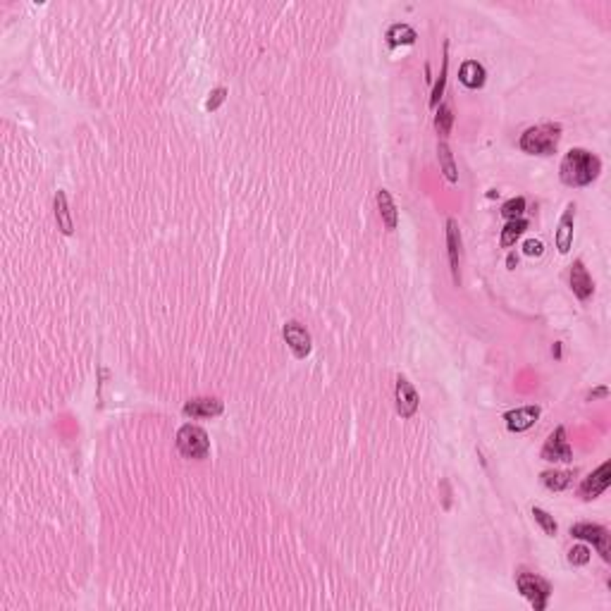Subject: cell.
I'll return each mask as SVG.
<instances>
[{"mask_svg": "<svg viewBox=\"0 0 611 611\" xmlns=\"http://www.w3.org/2000/svg\"><path fill=\"white\" fill-rule=\"evenodd\" d=\"M602 172V160L585 148H571L564 155L559 174L566 186H588Z\"/></svg>", "mask_w": 611, "mask_h": 611, "instance_id": "obj_1", "label": "cell"}, {"mask_svg": "<svg viewBox=\"0 0 611 611\" xmlns=\"http://www.w3.org/2000/svg\"><path fill=\"white\" fill-rule=\"evenodd\" d=\"M559 138H562V124L542 122L523 131L518 138V146L530 155H554L559 146Z\"/></svg>", "mask_w": 611, "mask_h": 611, "instance_id": "obj_2", "label": "cell"}, {"mask_svg": "<svg viewBox=\"0 0 611 611\" xmlns=\"http://www.w3.org/2000/svg\"><path fill=\"white\" fill-rule=\"evenodd\" d=\"M516 585H518V592L530 602V607L535 611H545L547 609V602L552 597V585L550 581H545L542 576L538 573H530L526 569H521L516 573Z\"/></svg>", "mask_w": 611, "mask_h": 611, "instance_id": "obj_3", "label": "cell"}, {"mask_svg": "<svg viewBox=\"0 0 611 611\" xmlns=\"http://www.w3.org/2000/svg\"><path fill=\"white\" fill-rule=\"evenodd\" d=\"M177 449L182 456L201 461V458H208V453H210V439H208L203 427L186 423L177 430Z\"/></svg>", "mask_w": 611, "mask_h": 611, "instance_id": "obj_4", "label": "cell"}, {"mask_svg": "<svg viewBox=\"0 0 611 611\" xmlns=\"http://www.w3.org/2000/svg\"><path fill=\"white\" fill-rule=\"evenodd\" d=\"M571 535L576 540L592 542V547L602 554L604 562L611 559V535L604 526H597V523H576V526H571Z\"/></svg>", "mask_w": 611, "mask_h": 611, "instance_id": "obj_5", "label": "cell"}, {"mask_svg": "<svg viewBox=\"0 0 611 611\" xmlns=\"http://www.w3.org/2000/svg\"><path fill=\"white\" fill-rule=\"evenodd\" d=\"M542 458L550 463H571L573 461V449L566 439V427L559 425L554 427V432L547 437V442L542 446Z\"/></svg>", "mask_w": 611, "mask_h": 611, "instance_id": "obj_6", "label": "cell"}, {"mask_svg": "<svg viewBox=\"0 0 611 611\" xmlns=\"http://www.w3.org/2000/svg\"><path fill=\"white\" fill-rule=\"evenodd\" d=\"M446 254H449V266H451V277L453 285H461V230L453 218L446 220Z\"/></svg>", "mask_w": 611, "mask_h": 611, "instance_id": "obj_7", "label": "cell"}, {"mask_svg": "<svg viewBox=\"0 0 611 611\" xmlns=\"http://www.w3.org/2000/svg\"><path fill=\"white\" fill-rule=\"evenodd\" d=\"M611 485V463L604 461L595 473H590L585 480L581 482V497L585 502L597 499L600 494L607 492V487Z\"/></svg>", "mask_w": 611, "mask_h": 611, "instance_id": "obj_8", "label": "cell"}, {"mask_svg": "<svg viewBox=\"0 0 611 611\" xmlns=\"http://www.w3.org/2000/svg\"><path fill=\"white\" fill-rule=\"evenodd\" d=\"M282 337H285V342L289 344V349L294 351L296 358H306L311 354V349H313L311 335H308V330L301 323H296V320L287 323L282 327Z\"/></svg>", "mask_w": 611, "mask_h": 611, "instance_id": "obj_9", "label": "cell"}, {"mask_svg": "<svg viewBox=\"0 0 611 611\" xmlns=\"http://www.w3.org/2000/svg\"><path fill=\"white\" fill-rule=\"evenodd\" d=\"M396 413L401 415V418H413L415 411H418V392H415V387L411 385V382L406 380L404 375L396 377Z\"/></svg>", "mask_w": 611, "mask_h": 611, "instance_id": "obj_10", "label": "cell"}, {"mask_svg": "<svg viewBox=\"0 0 611 611\" xmlns=\"http://www.w3.org/2000/svg\"><path fill=\"white\" fill-rule=\"evenodd\" d=\"M184 415L189 418H215L225 411V404L218 399V396H198V399H191L184 404Z\"/></svg>", "mask_w": 611, "mask_h": 611, "instance_id": "obj_11", "label": "cell"}, {"mask_svg": "<svg viewBox=\"0 0 611 611\" xmlns=\"http://www.w3.org/2000/svg\"><path fill=\"white\" fill-rule=\"evenodd\" d=\"M573 225H576V203H569L562 220H559L557 235H554L559 254H569L571 247H573Z\"/></svg>", "mask_w": 611, "mask_h": 611, "instance_id": "obj_12", "label": "cell"}, {"mask_svg": "<svg viewBox=\"0 0 611 611\" xmlns=\"http://www.w3.org/2000/svg\"><path fill=\"white\" fill-rule=\"evenodd\" d=\"M538 418H540V406H521V408H514V411H509L506 415H504L506 427L511 432L530 430V427L538 423Z\"/></svg>", "mask_w": 611, "mask_h": 611, "instance_id": "obj_13", "label": "cell"}, {"mask_svg": "<svg viewBox=\"0 0 611 611\" xmlns=\"http://www.w3.org/2000/svg\"><path fill=\"white\" fill-rule=\"evenodd\" d=\"M571 289L573 294L578 296L581 301H588L592 294H595V282H592V277L588 273V268H585L583 261H576L571 266Z\"/></svg>", "mask_w": 611, "mask_h": 611, "instance_id": "obj_14", "label": "cell"}, {"mask_svg": "<svg viewBox=\"0 0 611 611\" xmlns=\"http://www.w3.org/2000/svg\"><path fill=\"white\" fill-rule=\"evenodd\" d=\"M485 79H487V72L477 60H465L461 69H458V81L465 89H480V86H485Z\"/></svg>", "mask_w": 611, "mask_h": 611, "instance_id": "obj_15", "label": "cell"}, {"mask_svg": "<svg viewBox=\"0 0 611 611\" xmlns=\"http://www.w3.org/2000/svg\"><path fill=\"white\" fill-rule=\"evenodd\" d=\"M415 39H418V34H415V29L411 27V24H406V22L392 24V27L387 29V43H389V48L413 46Z\"/></svg>", "mask_w": 611, "mask_h": 611, "instance_id": "obj_16", "label": "cell"}, {"mask_svg": "<svg viewBox=\"0 0 611 611\" xmlns=\"http://www.w3.org/2000/svg\"><path fill=\"white\" fill-rule=\"evenodd\" d=\"M377 208H380L382 223H385L387 230H396V225H399V210H396L394 198L387 189H380V191H377Z\"/></svg>", "mask_w": 611, "mask_h": 611, "instance_id": "obj_17", "label": "cell"}, {"mask_svg": "<svg viewBox=\"0 0 611 611\" xmlns=\"http://www.w3.org/2000/svg\"><path fill=\"white\" fill-rule=\"evenodd\" d=\"M53 210H55V220H58V230L62 232V235L69 237L74 232V223H72V215H69V206H67L65 191H55Z\"/></svg>", "mask_w": 611, "mask_h": 611, "instance_id": "obj_18", "label": "cell"}, {"mask_svg": "<svg viewBox=\"0 0 611 611\" xmlns=\"http://www.w3.org/2000/svg\"><path fill=\"white\" fill-rule=\"evenodd\" d=\"M573 477H576V470H545L542 475H540V480H542V485L547 490H552V492H564L566 487H571Z\"/></svg>", "mask_w": 611, "mask_h": 611, "instance_id": "obj_19", "label": "cell"}, {"mask_svg": "<svg viewBox=\"0 0 611 611\" xmlns=\"http://www.w3.org/2000/svg\"><path fill=\"white\" fill-rule=\"evenodd\" d=\"M437 158H439V167H442L446 182L456 184V182H458V170H456V162H453L451 148L446 146V141H439V143H437Z\"/></svg>", "mask_w": 611, "mask_h": 611, "instance_id": "obj_20", "label": "cell"}, {"mask_svg": "<svg viewBox=\"0 0 611 611\" xmlns=\"http://www.w3.org/2000/svg\"><path fill=\"white\" fill-rule=\"evenodd\" d=\"M526 230H528V220H526V218L509 220V223L504 225V230H502V239H499V244H502L504 249L514 247V244L523 237V232H526Z\"/></svg>", "mask_w": 611, "mask_h": 611, "instance_id": "obj_21", "label": "cell"}, {"mask_svg": "<svg viewBox=\"0 0 611 611\" xmlns=\"http://www.w3.org/2000/svg\"><path fill=\"white\" fill-rule=\"evenodd\" d=\"M451 124H453V110L449 103H442L437 108V115H434V129H437V134L442 136V141L446 136H449L451 131Z\"/></svg>", "mask_w": 611, "mask_h": 611, "instance_id": "obj_22", "label": "cell"}, {"mask_svg": "<svg viewBox=\"0 0 611 611\" xmlns=\"http://www.w3.org/2000/svg\"><path fill=\"white\" fill-rule=\"evenodd\" d=\"M446 48H449V43H444V60H442V72H439V79L434 81V86H432L430 108H437V105H439V98L444 96V86H446V69H449V58H446Z\"/></svg>", "mask_w": 611, "mask_h": 611, "instance_id": "obj_23", "label": "cell"}, {"mask_svg": "<svg viewBox=\"0 0 611 611\" xmlns=\"http://www.w3.org/2000/svg\"><path fill=\"white\" fill-rule=\"evenodd\" d=\"M523 213H526V198L523 196L509 198L506 203L502 206V215L506 220H518V218H523Z\"/></svg>", "mask_w": 611, "mask_h": 611, "instance_id": "obj_24", "label": "cell"}, {"mask_svg": "<svg viewBox=\"0 0 611 611\" xmlns=\"http://www.w3.org/2000/svg\"><path fill=\"white\" fill-rule=\"evenodd\" d=\"M533 516H535V521L540 523V528H542V530H545L547 535H557L559 526H557V521H554V516H552V514H547L545 509L535 506V509H533Z\"/></svg>", "mask_w": 611, "mask_h": 611, "instance_id": "obj_25", "label": "cell"}, {"mask_svg": "<svg viewBox=\"0 0 611 611\" xmlns=\"http://www.w3.org/2000/svg\"><path fill=\"white\" fill-rule=\"evenodd\" d=\"M590 547H585V545H576L573 547V550L569 552V564H573V566H585L590 562Z\"/></svg>", "mask_w": 611, "mask_h": 611, "instance_id": "obj_26", "label": "cell"}, {"mask_svg": "<svg viewBox=\"0 0 611 611\" xmlns=\"http://www.w3.org/2000/svg\"><path fill=\"white\" fill-rule=\"evenodd\" d=\"M225 98H227V89H225V86H218L215 91H210V98H208L206 108L210 110V112H213V110H218L220 105L225 103Z\"/></svg>", "mask_w": 611, "mask_h": 611, "instance_id": "obj_27", "label": "cell"}, {"mask_svg": "<svg viewBox=\"0 0 611 611\" xmlns=\"http://www.w3.org/2000/svg\"><path fill=\"white\" fill-rule=\"evenodd\" d=\"M523 254L526 256H542L545 244L540 242V239H526V242H523Z\"/></svg>", "mask_w": 611, "mask_h": 611, "instance_id": "obj_28", "label": "cell"}, {"mask_svg": "<svg viewBox=\"0 0 611 611\" xmlns=\"http://www.w3.org/2000/svg\"><path fill=\"white\" fill-rule=\"evenodd\" d=\"M604 396H609V387H597V389H592V392L588 394V401H592V399H604Z\"/></svg>", "mask_w": 611, "mask_h": 611, "instance_id": "obj_29", "label": "cell"}, {"mask_svg": "<svg viewBox=\"0 0 611 611\" xmlns=\"http://www.w3.org/2000/svg\"><path fill=\"white\" fill-rule=\"evenodd\" d=\"M516 263H518V256H516V254H509V258H506V266H509V270H514V268H516Z\"/></svg>", "mask_w": 611, "mask_h": 611, "instance_id": "obj_30", "label": "cell"}, {"mask_svg": "<svg viewBox=\"0 0 611 611\" xmlns=\"http://www.w3.org/2000/svg\"><path fill=\"white\" fill-rule=\"evenodd\" d=\"M552 354H554V356H557V358H562V344H559V342H557V344H554Z\"/></svg>", "mask_w": 611, "mask_h": 611, "instance_id": "obj_31", "label": "cell"}]
</instances>
